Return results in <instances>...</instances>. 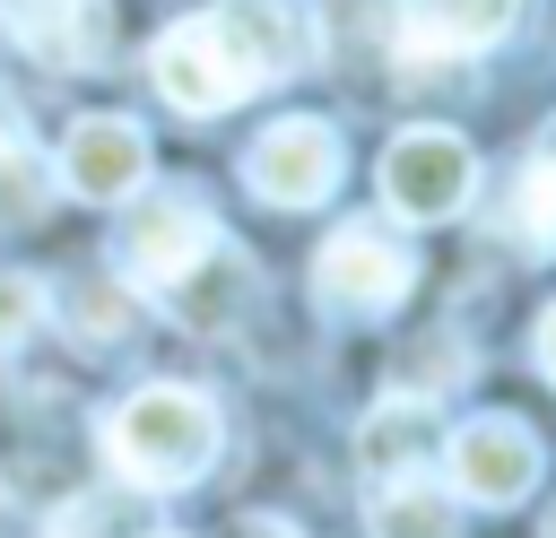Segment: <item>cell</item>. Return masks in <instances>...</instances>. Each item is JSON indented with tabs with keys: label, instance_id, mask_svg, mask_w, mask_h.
I'll list each match as a JSON object with an SVG mask.
<instances>
[{
	"label": "cell",
	"instance_id": "15",
	"mask_svg": "<svg viewBox=\"0 0 556 538\" xmlns=\"http://www.w3.org/2000/svg\"><path fill=\"white\" fill-rule=\"evenodd\" d=\"M52 200H61V174H52V156L35 148V139H0V234H26V226H43L52 217Z\"/></svg>",
	"mask_w": 556,
	"mask_h": 538
},
{
	"label": "cell",
	"instance_id": "5",
	"mask_svg": "<svg viewBox=\"0 0 556 538\" xmlns=\"http://www.w3.org/2000/svg\"><path fill=\"white\" fill-rule=\"evenodd\" d=\"M148 78L156 95L182 113V121H217L252 95V69L235 61V43L217 35V17H174L156 43H148Z\"/></svg>",
	"mask_w": 556,
	"mask_h": 538
},
{
	"label": "cell",
	"instance_id": "21",
	"mask_svg": "<svg viewBox=\"0 0 556 538\" xmlns=\"http://www.w3.org/2000/svg\"><path fill=\"white\" fill-rule=\"evenodd\" d=\"M9 130H17V113H9V87H0V139H9Z\"/></svg>",
	"mask_w": 556,
	"mask_h": 538
},
{
	"label": "cell",
	"instance_id": "13",
	"mask_svg": "<svg viewBox=\"0 0 556 538\" xmlns=\"http://www.w3.org/2000/svg\"><path fill=\"white\" fill-rule=\"evenodd\" d=\"M252 295H261V278H252V260L217 234L174 286H165V312L182 321V330H200V338H217V330H235L243 312H252Z\"/></svg>",
	"mask_w": 556,
	"mask_h": 538
},
{
	"label": "cell",
	"instance_id": "19",
	"mask_svg": "<svg viewBox=\"0 0 556 538\" xmlns=\"http://www.w3.org/2000/svg\"><path fill=\"white\" fill-rule=\"evenodd\" d=\"M530 356H539V373H547V382H556V304H547V312H539V330H530Z\"/></svg>",
	"mask_w": 556,
	"mask_h": 538
},
{
	"label": "cell",
	"instance_id": "7",
	"mask_svg": "<svg viewBox=\"0 0 556 538\" xmlns=\"http://www.w3.org/2000/svg\"><path fill=\"white\" fill-rule=\"evenodd\" d=\"M339 174H348V148H339V130L313 121V113H287V121H269V130L243 148V182H252V200H269V208H321V200L339 191Z\"/></svg>",
	"mask_w": 556,
	"mask_h": 538
},
{
	"label": "cell",
	"instance_id": "10",
	"mask_svg": "<svg viewBox=\"0 0 556 538\" xmlns=\"http://www.w3.org/2000/svg\"><path fill=\"white\" fill-rule=\"evenodd\" d=\"M208 17H217V35L235 43V61L252 69V87L295 78V69L313 61V43H321V26H313L295 0H217Z\"/></svg>",
	"mask_w": 556,
	"mask_h": 538
},
{
	"label": "cell",
	"instance_id": "14",
	"mask_svg": "<svg viewBox=\"0 0 556 538\" xmlns=\"http://www.w3.org/2000/svg\"><path fill=\"white\" fill-rule=\"evenodd\" d=\"M365 529L374 538H460V495L434 486L426 469L382 477V486H365Z\"/></svg>",
	"mask_w": 556,
	"mask_h": 538
},
{
	"label": "cell",
	"instance_id": "11",
	"mask_svg": "<svg viewBox=\"0 0 556 538\" xmlns=\"http://www.w3.org/2000/svg\"><path fill=\"white\" fill-rule=\"evenodd\" d=\"M513 17H521V0H400L391 9V43L408 61H460V52L504 43Z\"/></svg>",
	"mask_w": 556,
	"mask_h": 538
},
{
	"label": "cell",
	"instance_id": "17",
	"mask_svg": "<svg viewBox=\"0 0 556 538\" xmlns=\"http://www.w3.org/2000/svg\"><path fill=\"white\" fill-rule=\"evenodd\" d=\"M61 304H70V330H78V347H113V338H130V286L122 278H70L61 286Z\"/></svg>",
	"mask_w": 556,
	"mask_h": 538
},
{
	"label": "cell",
	"instance_id": "18",
	"mask_svg": "<svg viewBox=\"0 0 556 538\" xmlns=\"http://www.w3.org/2000/svg\"><path fill=\"white\" fill-rule=\"evenodd\" d=\"M43 312H52V286H43L35 269H0V356L26 347V338L43 330Z\"/></svg>",
	"mask_w": 556,
	"mask_h": 538
},
{
	"label": "cell",
	"instance_id": "1",
	"mask_svg": "<svg viewBox=\"0 0 556 538\" xmlns=\"http://www.w3.org/2000/svg\"><path fill=\"white\" fill-rule=\"evenodd\" d=\"M217 443H226V417H217V399L191 390V382H139V390L104 417V460H113V477L139 486V495L200 486L208 460H217Z\"/></svg>",
	"mask_w": 556,
	"mask_h": 538
},
{
	"label": "cell",
	"instance_id": "16",
	"mask_svg": "<svg viewBox=\"0 0 556 538\" xmlns=\"http://www.w3.org/2000/svg\"><path fill=\"white\" fill-rule=\"evenodd\" d=\"M495 226H504L530 260H539V252H556V148H539V156L504 182V217H495Z\"/></svg>",
	"mask_w": 556,
	"mask_h": 538
},
{
	"label": "cell",
	"instance_id": "3",
	"mask_svg": "<svg viewBox=\"0 0 556 538\" xmlns=\"http://www.w3.org/2000/svg\"><path fill=\"white\" fill-rule=\"evenodd\" d=\"M469 191H478V148L460 130L417 121V130H400L382 148V208L400 226H443V217L469 208Z\"/></svg>",
	"mask_w": 556,
	"mask_h": 538
},
{
	"label": "cell",
	"instance_id": "9",
	"mask_svg": "<svg viewBox=\"0 0 556 538\" xmlns=\"http://www.w3.org/2000/svg\"><path fill=\"white\" fill-rule=\"evenodd\" d=\"M0 26L43 69H104L113 61V0H0Z\"/></svg>",
	"mask_w": 556,
	"mask_h": 538
},
{
	"label": "cell",
	"instance_id": "22",
	"mask_svg": "<svg viewBox=\"0 0 556 538\" xmlns=\"http://www.w3.org/2000/svg\"><path fill=\"white\" fill-rule=\"evenodd\" d=\"M539 148H556V130H547V139H539Z\"/></svg>",
	"mask_w": 556,
	"mask_h": 538
},
{
	"label": "cell",
	"instance_id": "2",
	"mask_svg": "<svg viewBox=\"0 0 556 538\" xmlns=\"http://www.w3.org/2000/svg\"><path fill=\"white\" fill-rule=\"evenodd\" d=\"M417 286V252L382 226V217H348L321 252H313V304L339 321H382L400 312Z\"/></svg>",
	"mask_w": 556,
	"mask_h": 538
},
{
	"label": "cell",
	"instance_id": "8",
	"mask_svg": "<svg viewBox=\"0 0 556 538\" xmlns=\"http://www.w3.org/2000/svg\"><path fill=\"white\" fill-rule=\"evenodd\" d=\"M61 191L70 200H96V208H122L130 191H148V130L130 113H78L61 156H52Z\"/></svg>",
	"mask_w": 556,
	"mask_h": 538
},
{
	"label": "cell",
	"instance_id": "20",
	"mask_svg": "<svg viewBox=\"0 0 556 538\" xmlns=\"http://www.w3.org/2000/svg\"><path fill=\"white\" fill-rule=\"evenodd\" d=\"M235 538H295V521H278V512H252V521H235Z\"/></svg>",
	"mask_w": 556,
	"mask_h": 538
},
{
	"label": "cell",
	"instance_id": "6",
	"mask_svg": "<svg viewBox=\"0 0 556 538\" xmlns=\"http://www.w3.org/2000/svg\"><path fill=\"white\" fill-rule=\"evenodd\" d=\"M130 217H122V286H148V295H165L208 243H217V208L200 200V191H130L122 200Z\"/></svg>",
	"mask_w": 556,
	"mask_h": 538
},
{
	"label": "cell",
	"instance_id": "12",
	"mask_svg": "<svg viewBox=\"0 0 556 538\" xmlns=\"http://www.w3.org/2000/svg\"><path fill=\"white\" fill-rule=\"evenodd\" d=\"M434 451H443L434 390H391V399H374V408L356 417V469H365V486H382V477H417Z\"/></svg>",
	"mask_w": 556,
	"mask_h": 538
},
{
	"label": "cell",
	"instance_id": "4",
	"mask_svg": "<svg viewBox=\"0 0 556 538\" xmlns=\"http://www.w3.org/2000/svg\"><path fill=\"white\" fill-rule=\"evenodd\" d=\"M434 460H443V486H452L460 503H478V512H513V503L539 486V469H547L539 434H530L521 417H504V408H486V417L452 425Z\"/></svg>",
	"mask_w": 556,
	"mask_h": 538
}]
</instances>
